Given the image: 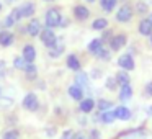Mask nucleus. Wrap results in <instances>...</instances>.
<instances>
[{
  "label": "nucleus",
  "mask_w": 152,
  "mask_h": 139,
  "mask_svg": "<svg viewBox=\"0 0 152 139\" xmlns=\"http://www.w3.org/2000/svg\"><path fill=\"white\" fill-rule=\"evenodd\" d=\"M126 44V36L124 34H116L110 40V46H111L113 51H119L123 46Z\"/></svg>",
  "instance_id": "7"
},
{
  "label": "nucleus",
  "mask_w": 152,
  "mask_h": 139,
  "mask_svg": "<svg viewBox=\"0 0 152 139\" xmlns=\"http://www.w3.org/2000/svg\"><path fill=\"white\" fill-rule=\"evenodd\" d=\"M44 20H46V26L48 28H57V26H61V23H62V17H61L59 10H56V8L48 10Z\"/></svg>",
  "instance_id": "1"
},
{
  "label": "nucleus",
  "mask_w": 152,
  "mask_h": 139,
  "mask_svg": "<svg viewBox=\"0 0 152 139\" xmlns=\"http://www.w3.org/2000/svg\"><path fill=\"white\" fill-rule=\"evenodd\" d=\"M87 82H88V79H87V74H83V72H79L75 75V83L77 85H80V87H85L87 85Z\"/></svg>",
  "instance_id": "24"
},
{
  "label": "nucleus",
  "mask_w": 152,
  "mask_h": 139,
  "mask_svg": "<svg viewBox=\"0 0 152 139\" xmlns=\"http://www.w3.org/2000/svg\"><path fill=\"white\" fill-rule=\"evenodd\" d=\"M75 139H85V138H83V136H80V134H79V136H75Z\"/></svg>",
  "instance_id": "37"
},
{
  "label": "nucleus",
  "mask_w": 152,
  "mask_h": 139,
  "mask_svg": "<svg viewBox=\"0 0 152 139\" xmlns=\"http://www.w3.org/2000/svg\"><path fill=\"white\" fill-rule=\"evenodd\" d=\"M96 106H98L100 111H106V110L111 108V102H108V100H98Z\"/></svg>",
  "instance_id": "26"
},
{
  "label": "nucleus",
  "mask_w": 152,
  "mask_h": 139,
  "mask_svg": "<svg viewBox=\"0 0 152 139\" xmlns=\"http://www.w3.org/2000/svg\"><path fill=\"white\" fill-rule=\"evenodd\" d=\"M131 17H132V10H131L129 5H123V7L116 12V20L121 21V23L129 21V20H131Z\"/></svg>",
  "instance_id": "4"
},
{
  "label": "nucleus",
  "mask_w": 152,
  "mask_h": 139,
  "mask_svg": "<svg viewBox=\"0 0 152 139\" xmlns=\"http://www.w3.org/2000/svg\"><path fill=\"white\" fill-rule=\"evenodd\" d=\"M62 139H75V132H74L72 129H69V131H66L62 134Z\"/></svg>",
  "instance_id": "31"
},
{
  "label": "nucleus",
  "mask_w": 152,
  "mask_h": 139,
  "mask_svg": "<svg viewBox=\"0 0 152 139\" xmlns=\"http://www.w3.org/2000/svg\"><path fill=\"white\" fill-rule=\"evenodd\" d=\"M116 2H118V0H100V4H102V8H103L105 12H111L113 8H115Z\"/></svg>",
  "instance_id": "22"
},
{
  "label": "nucleus",
  "mask_w": 152,
  "mask_h": 139,
  "mask_svg": "<svg viewBox=\"0 0 152 139\" xmlns=\"http://www.w3.org/2000/svg\"><path fill=\"white\" fill-rule=\"evenodd\" d=\"M149 113H151V115H152V106H151V108H149Z\"/></svg>",
  "instance_id": "39"
},
{
  "label": "nucleus",
  "mask_w": 152,
  "mask_h": 139,
  "mask_svg": "<svg viewBox=\"0 0 152 139\" xmlns=\"http://www.w3.org/2000/svg\"><path fill=\"white\" fill-rule=\"evenodd\" d=\"M115 116L118 119L128 121V119L131 118V111H129V108H126V106H118V108L115 110Z\"/></svg>",
  "instance_id": "13"
},
{
  "label": "nucleus",
  "mask_w": 152,
  "mask_h": 139,
  "mask_svg": "<svg viewBox=\"0 0 152 139\" xmlns=\"http://www.w3.org/2000/svg\"><path fill=\"white\" fill-rule=\"evenodd\" d=\"M131 97H132V89H131V85H121V92H119V100L121 102H129L131 100Z\"/></svg>",
  "instance_id": "16"
},
{
  "label": "nucleus",
  "mask_w": 152,
  "mask_h": 139,
  "mask_svg": "<svg viewBox=\"0 0 152 139\" xmlns=\"http://www.w3.org/2000/svg\"><path fill=\"white\" fill-rule=\"evenodd\" d=\"M88 15H90L88 8L83 7V5H77V7L74 8V17H75L77 20H87Z\"/></svg>",
  "instance_id": "10"
},
{
  "label": "nucleus",
  "mask_w": 152,
  "mask_h": 139,
  "mask_svg": "<svg viewBox=\"0 0 152 139\" xmlns=\"http://www.w3.org/2000/svg\"><path fill=\"white\" fill-rule=\"evenodd\" d=\"M88 2H95V0H88Z\"/></svg>",
  "instance_id": "41"
},
{
  "label": "nucleus",
  "mask_w": 152,
  "mask_h": 139,
  "mask_svg": "<svg viewBox=\"0 0 152 139\" xmlns=\"http://www.w3.org/2000/svg\"><path fill=\"white\" fill-rule=\"evenodd\" d=\"M139 33L142 34V36H151L152 34V23L149 20H142L141 23H139Z\"/></svg>",
  "instance_id": "15"
},
{
  "label": "nucleus",
  "mask_w": 152,
  "mask_h": 139,
  "mask_svg": "<svg viewBox=\"0 0 152 139\" xmlns=\"http://www.w3.org/2000/svg\"><path fill=\"white\" fill-rule=\"evenodd\" d=\"M116 116H115V111H102V115H100V119H102L103 123H111L113 119H115Z\"/></svg>",
  "instance_id": "23"
},
{
  "label": "nucleus",
  "mask_w": 152,
  "mask_h": 139,
  "mask_svg": "<svg viewBox=\"0 0 152 139\" xmlns=\"http://www.w3.org/2000/svg\"><path fill=\"white\" fill-rule=\"evenodd\" d=\"M13 43V34L10 33V31H0V46H4V48H7V46H10V44Z\"/></svg>",
  "instance_id": "14"
},
{
  "label": "nucleus",
  "mask_w": 152,
  "mask_h": 139,
  "mask_svg": "<svg viewBox=\"0 0 152 139\" xmlns=\"http://www.w3.org/2000/svg\"><path fill=\"white\" fill-rule=\"evenodd\" d=\"M149 21H151V23H152V13H151V17H149Z\"/></svg>",
  "instance_id": "38"
},
{
  "label": "nucleus",
  "mask_w": 152,
  "mask_h": 139,
  "mask_svg": "<svg viewBox=\"0 0 152 139\" xmlns=\"http://www.w3.org/2000/svg\"><path fill=\"white\" fill-rule=\"evenodd\" d=\"M151 44H152V34H151Z\"/></svg>",
  "instance_id": "40"
},
{
  "label": "nucleus",
  "mask_w": 152,
  "mask_h": 139,
  "mask_svg": "<svg viewBox=\"0 0 152 139\" xmlns=\"http://www.w3.org/2000/svg\"><path fill=\"white\" fill-rule=\"evenodd\" d=\"M145 92H147L149 97H152V82H149L147 85H145Z\"/></svg>",
  "instance_id": "34"
},
{
  "label": "nucleus",
  "mask_w": 152,
  "mask_h": 139,
  "mask_svg": "<svg viewBox=\"0 0 152 139\" xmlns=\"http://www.w3.org/2000/svg\"><path fill=\"white\" fill-rule=\"evenodd\" d=\"M18 138H20V134H18L17 129H10V131H7L4 136V139H18Z\"/></svg>",
  "instance_id": "27"
},
{
  "label": "nucleus",
  "mask_w": 152,
  "mask_h": 139,
  "mask_svg": "<svg viewBox=\"0 0 152 139\" xmlns=\"http://www.w3.org/2000/svg\"><path fill=\"white\" fill-rule=\"evenodd\" d=\"M26 31H28V34H30V36H38V34L41 33V23H39V20H31L30 25H28V28H26Z\"/></svg>",
  "instance_id": "11"
},
{
  "label": "nucleus",
  "mask_w": 152,
  "mask_h": 139,
  "mask_svg": "<svg viewBox=\"0 0 152 139\" xmlns=\"http://www.w3.org/2000/svg\"><path fill=\"white\" fill-rule=\"evenodd\" d=\"M93 108H95V102H93L92 98L80 100V111H83V113H90Z\"/></svg>",
  "instance_id": "17"
},
{
  "label": "nucleus",
  "mask_w": 152,
  "mask_h": 139,
  "mask_svg": "<svg viewBox=\"0 0 152 139\" xmlns=\"http://www.w3.org/2000/svg\"><path fill=\"white\" fill-rule=\"evenodd\" d=\"M23 57L26 62H33L34 59H36V49H34V46H31V44H26V46L23 48Z\"/></svg>",
  "instance_id": "9"
},
{
  "label": "nucleus",
  "mask_w": 152,
  "mask_h": 139,
  "mask_svg": "<svg viewBox=\"0 0 152 139\" xmlns=\"http://www.w3.org/2000/svg\"><path fill=\"white\" fill-rule=\"evenodd\" d=\"M15 21H17V20H15V18H13V15L10 13L7 18H5V26H7V28H8V26H12V25H13Z\"/></svg>",
  "instance_id": "32"
},
{
  "label": "nucleus",
  "mask_w": 152,
  "mask_h": 139,
  "mask_svg": "<svg viewBox=\"0 0 152 139\" xmlns=\"http://www.w3.org/2000/svg\"><path fill=\"white\" fill-rule=\"evenodd\" d=\"M116 82H118L119 85H128L129 83V75L124 72V70H121V72L116 74Z\"/></svg>",
  "instance_id": "20"
},
{
  "label": "nucleus",
  "mask_w": 152,
  "mask_h": 139,
  "mask_svg": "<svg viewBox=\"0 0 152 139\" xmlns=\"http://www.w3.org/2000/svg\"><path fill=\"white\" fill-rule=\"evenodd\" d=\"M106 26H108V21H106L105 18H96V20L92 23L93 30H105Z\"/></svg>",
  "instance_id": "21"
},
{
  "label": "nucleus",
  "mask_w": 152,
  "mask_h": 139,
  "mask_svg": "<svg viewBox=\"0 0 152 139\" xmlns=\"http://www.w3.org/2000/svg\"><path fill=\"white\" fill-rule=\"evenodd\" d=\"M118 66L124 70H132L134 69V59H132V56H129V54H123L118 59Z\"/></svg>",
  "instance_id": "5"
},
{
  "label": "nucleus",
  "mask_w": 152,
  "mask_h": 139,
  "mask_svg": "<svg viewBox=\"0 0 152 139\" xmlns=\"http://www.w3.org/2000/svg\"><path fill=\"white\" fill-rule=\"evenodd\" d=\"M95 56H98L100 59H105V61H108V59H110V53L105 49V48H102V49H100L98 53L95 54Z\"/></svg>",
  "instance_id": "28"
},
{
  "label": "nucleus",
  "mask_w": 152,
  "mask_h": 139,
  "mask_svg": "<svg viewBox=\"0 0 152 139\" xmlns=\"http://www.w3.org/2000/svg\"><path fill=\"white\" fill-rule=\"evenodd\" d=\"M18 13H20L21 18L25 17H31V15L34 13V4H31V2H25L23 5H20V7L17 8Z\"/></svg>",
  "instance_id": "8"
},
{
  "label": "nucleus",
  "mask_w": 152,
  "mask_h": 139,
  "mask_svg": "<svg viewBox=\"0 0 152 139\" xmlns=\"http://www.w3.org/2000/svg\"><path fill=\"white\" fill-rule=\"evenodd\" d=\"M5 69H7V67H5V62L4 61H0V79H4L5 77Z\"/></svg>",
  "instance_id": "33"
},
{
  "label": "nucleus",
  "mask_w": 152,
  "mask_h": 139,
  "mask_svg": "<svg viewBox=\"0 0 152 139\" xmlns=\"http://www.w3.org/2000/svg\"><path fill=\"white\" fill-rule=\"evenodd\" d=\"M25 66H26V61H25L23 57H17V59H15V67H17V69L25 70Z\"/></svg>",
  "instance_id": "29"
},
{
  "label": "nucleus",
  "mask_w": 152,
  "mask_h": 139,
  "mask_svg": "<svg viewBox=\"0 0 152 139\" xmlns=\"http://www.w3.org/2000/svg\"><path fill=\"white\" fill-rule=\"evenodd\" d=\"M62 53H64V41H62V38H57L56 43L49 48V56L51 57H59Z\"/></svg>",
  "instance_id": "6"
},
{
  "label": "nucleus",
  "mask_w": 152,
  "mask_h": 139,
  "mask_svg": "<svg viewBox=\"0 0 152 139\" xmlns=\"http://www.w3.org/2000/svg\"><path fill=\"white\" fill-rule=\"evenodd\" d=\"M25 72L28 74L30 79H33V77L36 75V67H34V64L33 62H26V66H25Z\"/></svg>",
  "instance_id": "25"
},
{
  "label": "nucleus",
  "mask_w": 152,
  "mask_h": 139,
  "mask_svg": "<svg viewBox=\"0 0 152 139\" xmlns=\"http://www.w3.org/2000/svg\"><path fill=\"white\" fill-rule=\"evenodd\" d=\"M92 138H93V139H98V138H100V132H98V131H92Z\"/></svg>",
  "instance_id": "36"
},
{
  "label": "nucleus",
  "mask_w": 152,
  "mask_h": 139,
  "mask_svg": "<svg viewBox=\"0 0 152 139\" xmlns=\"http://www.w3.org/2000/svg\"><path fill=\"white\" fill-rule=\"evenodd\" d=\"M69 95L74 100H82L83 98V89L80 85H77V83H74V85L69 87Z\"/></svg>",
  "instance_id": "12"
},
{
  "label": "nucleus",
  "mask_w": 152,
  "mask_h": 139,
  "mask_svg": "<svg viewBox=\"0 0 152 139\" xmlns=\"http://www.w3.org/2000/svg\"><path fill=\"white\" fill-rule=\"evenodd\" d=\"M67 66H69V69H72V70H80V61H79V57L75 56V54H70L69 57H67Z\"/></svg>",
  "instance_id": "19"
},
{
  "label": "nucleus",
  "mask_w": 152,
  "mask_h": 139,
  "mask_svg": "<svg viewBox=\"0 0 152 139\" xmlns=\"http://www.w3.org/2000/svg\"><path fill=\"white\" fill-rule=\"evenodd\" d=\"M102 48H103V41L100 40V38H95V40H92L88 43V51L92 54H96L100 49H102Z\"/></svg>",
  "instance_id": "18"
},
{
  "label": "nucleus",
  "mask_w": 152,
  "mask_h": 139,
  "mask_svg": "<svg viewBox=\"0 0 152 139\" xmlns=\"http://www.w3.org/2000/svg\"><path fill=\"white\" fill-rule=\"evenodd\" d=\"M145 8H147V5H145V4H137V10L139 12H145Z\"/></svg>",
  "instance_id": "35"
},
{
  "label": "nucleus",
  "mask_w": 152,
  "mask_h": 139,
  "mask_svg": "<svg viewBox=\"0 0 152 139\" xmlns=\"http://www.w3.org/2000/svg\"><path fill=\"white\" fill-rule=\"evenodd\" d=\"M23 106L30 111H36L38 106H39V102H38V97L34 93H26L23 98Z\"/></svg>",
  "instance_id": "3"
},
{
  "label": "nucleus",
  "mask_w": 152,
  "mask_h": 139,
  "mask_svg": "<svg viewBox=\"0 0 152 139\" xmlns=\"http://www.w3.org/2000/svg\"><path fill=\"white\" fill-rule=\"evenodd\" d=\"M0 10H2V4H0Z\"/></svg>",
  "instance_id": "42"
},
{
  "label": "nucleus",
  "mask_w": 152,
  "mask_h": 139,
  "mask_svg": "<svg viewBox=\"0 0 152 139\" xmlns=\"http://www.w3.org/2000/svg\"><path fill=\"white\" fill-rule=\"evenodd\" d=\"M39 36H41V41H43L48 48H51L54 43H56V40H57V36L54 34L53 28H44V30H41Z\"/></svg>",
  "instance_id": "2"
},
{
  "label": "nucleus",
  "mask_w": 152,
  "mask_h": 139,
  "mask_svg": "<svg viewBox=\"0 0 152 139\" xmlns=\"http://www.w3.org/2000/svg\"><path fill=\"white\" fill-rule=\"evenodd\" d=\"M116 83H118V82H116V77H110V79L106 80V87H108L110 90H113V89H115V85H116Z\"/></svg>",
  "instance_id": "30"
}]
</instances>
